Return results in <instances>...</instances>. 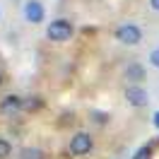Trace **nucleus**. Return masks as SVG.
Listing matches in <instances>:
<instances>
[{"mask_svg": "<svg viewBox=\"0 0 159 159\" xmlns=\"http://www.w3.org/2000/svg\"><path fill=\"white\" fill-rule=\"evenodd\" d=\"M152 123H154V128H159V111H154V116H152Z\"/></svg>", "mask_w": 159, "mask_h": 159, "instance_id": "nucleus-13", "label": "nucleus"}, {"mask_svg": "<svg viewBox=\"0 0 159 159\" xmlns=\"http://www.w3.org/2000/svg\"><path fill=\"white\" fill-rule=\"evenodd\" d=\"M149 63H152L154 68H159V48H154L152 53H149Z\"/></svg>", "mask_w": 159, "mask_h": 159, "instance_id": "nucleus-12", "label": "nucleus"}, {"mask_svg": "<svg viewBox=\"0 0 159 159\" xmlns=\"http://www.w3.org/2000/svg\"><path fill=\"white\" fill-rule=\"evenodd\" d=\"M20 159H43V154H41L36 147H27V149H22V157Z\"/></svg>", "mask_w": 159, "mask_h": 159, "instance_id": "nucleus-8", "label": "nucleus"}, {"mask_svg": "<svg viewBox=\"0 0 159 159\" xmlns=\"http://www.w3.org/2000/svg\"><path fill=\"white\" fill-rule=\"evenodd\" d=\"M149 157H152V147L145 145V147H140L138 152H135V157H133V159H149Z\"/></svg>", "mask_w": 159, "mask_h": 159, "instance_id": "nucleus-11", "label": "nucleus"}, {"mask_svg": "<svg viewBox=\"0 0 159 159\" xmlns=\"http://www.w3.org/2000/svg\"><path fill=\"white\" fill-rule=\"evenodd\" d=\"M24 109V99H20L17 94H7L5 99H0V113L2 116H17Z\"/></svg>", "mask_w": 159, "mask_h": 159, "instance_id": "nucleus-4", "label": "nucleus"}, {"mask_svg": "<svg viewBox=\"0 0 159 159\" xmlns=\"http://www.w3.org/2000/svg\"><path fill=\"white\" fill-rule=\"evenodd\" d=\"M149 2H152V7H154V10L159 12V0H149Z\"/></svg>", "mask_w": 159, "mask_h": 159, "instance_id": "nucleus-15", "label": "nucleus"}, {"mask_svg": "<svg viewBox=\"0 0 159 159\" xmlns=\"http://www.w3.org/2000/svg\"><path fill=\"white\" fill-rule=\"evenodd\" d=\"M43 15H46V10H43V5H41L39 0H27V2H24V17H27L31 24L43 22Z\"/></svg>", "mask_w": 159, "mask_h": 159, "instance_id": "nucleus-6", "label": "nucleus"}, {"mask_svg": "<svg viewBox=\"0 0 159 159\" xmlns=\"http://www.w3.org/2000/svg\"><path fill=\"white\" fill-rule=\"evenodd\" d=\"M94 116H97V120H99V123H104V120H106V113H94Z\"/></svg>", "mask_w": 159, "mask_h": 159, "instance_id": "nucleus-14", "label": "nucleus"}, {"mask_svg": "<svg viewBox=\"0 0 159 159\" xmlns=\"http://www.w3.org/2000/svg\"><path fill=\"white\" fill-rule=\"evenodd\" d=\"M0 84H2V72H0Z\"/></svg>", "mask_w": 159, "mask_h": 159, "instance_id": "nucleus-16", "label": "nucleus"}, {"mask_svg": "<svg viewBox=\"0 0 159 159\" xmlns=\"http://www.w3.org/2000/svg\"><path fill=\"white\" fill-rule=\"evenodd\" d=\"M125 77L133 80V82H140V80H145V68L140 63H130L128 68H125Z\"/></svg>", "mask_w": 159, "mask_h": 159, "instance_id": "nucleus-7", "label": "nucleus"}, {"mask_svg": "<svg viewBox=\"0 0 159 159\" xmlns=\"http://www.w3.org/2000/svg\"><path fill=\"white\" fill-rule=\"evenodd\" d=\"M125 99H128L130 106H135V109H142V106H147L149 97H147V92L142 89L140 84H130L128 89H125Z\"/></svg>", "mask_w": 159, "mask_h": 159, "instance_id": "nucleus-5", "label": "nucleus"}, {"mask_svg": "<svg viewBox=\"0 0 159 159\" xmlns=\"http://www.w3.org/2000/svg\"><path fill=\"white\" fill-rule=\"evenodd\" d=\"M43 106V101L39 99V97H29V99L24 101V109L27 111H36V109H41Z\"/></svg>", "mask_w": 159, "mask_h": 159, "instance_id": "nucleus-9", "label": "nucleus"}, {"mask_svg": "<svg viewBox=\"0 0 159 159\" xmlns=\"http://www.w3.org/2000/svg\"><path fill=\"white\" fill-rule=\"evenodd\" d=\"M72 31H75L72 22H68V20H53L48 27H46V36H48L51 41L63 43V41H68L70 36H72Z\"/></svg>", "mask_w": 159, "mask_h": 159, "instance_id": "nucleus-1", "label": "nucleus"}, {"mask_svg": "<svg viewBox=\"0 0 159 159\" xmlns=\"http://www.w3.org/2000/svg\"><path fill=\"white\" fill-rule=\"evenodd\" d=\"M12 154V145L5 138H0V159H7Z\"/></svg>", "mask_w": 159, "mask_h": 159, "instance_id": "nucleus-10", "label": "nucleus"}, {"mask_svg": "<svg viewBox=\"0 0 159 159\" xmlns=\"http://www.w3.org/2000/svg\"><path fill=\"white\" fill-rule=\"evenodd\" d=\"M92 147H94V140H92L89 133H75V135L70 138L68 152L72 157H84V154H89Z\"/></svg>", "mask_w": 159, "mask_h": 159, "instance_id": "nucleus-2", "label": "nucleus"}, {"mask_svg": "<svg viewBox=\"0 0 159 159\" xmlns=\"http://www.w3.org/2000/svg\"><path fill=\"white\" fill-rule=\"evenodd\" d=\"M116 39H118L120 43L135 46V43L142 41V31H140V27H135V24H120L118 29H116Z\"/></svg>", "mask_w": 159, "mask_h": 159, "instance_id": "nucleus-3", "label": "nucleus"}]
</instances>
